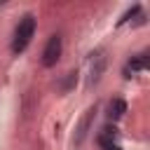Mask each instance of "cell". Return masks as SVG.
Instances as JSON below:
<instances>
[{
	"label": "cell",
	"instance_id": "1",
	"mask_svg": "<svg viewBox=\"0 0 150 150\" xmlns=\"http://www.w3.org/2000/svg\"><path fill=\"white\" fill-rule=\"evenodd\" d=\"M35 28H38V21H35L33 14H23L19 19V23L14 28V35H12V52L14 54H21L30 45L33 35H35Z\"/></svg>",
	"mask_w": 150,
	"mask_h": 150
},
{
	"label": "cell",
	"instance_id": "2",
	"mask_svg": "<svg viewBox=\"0 0 150 150\" xmlns=\"http://www.w3.org/2000/svg\"><path fill=\"white\" fill-rule=\"evenodd\" d=\"M61 52H63V40H61V35H49V40H47V45H45V49H42V66L45 68H52V66H56V61L61 59Z\"/></svg>",
	"mask_w": 150,
	"mask_h": 150
},
{
	"label": "cell",
	"instance_id": "3",
	"mask_svg": "<svg viewBox=\"0 0 150 150\" xmlns=\"http://www.w3.org/2000/svg\"><path fill=\"white\" fill-rule=\"evenodd\" d=\"M96 105H89L87 110H84V115L80 117V124H77V129H75V138H73V145L75 148H80L82 143H84V138H87V134H89V129H91V124H94V117H96Z\"/></svg>",
	"mask_w": 150,
	"mask_h": 150
},
{
	"label": "cell",
	"instance_id": "4",
	"mask_svg": "<svg viewBox=\"0 0 150 150\" xmlns=\"http://www.w3.org/2000/svg\"><path fill=\"white\" fill-rule=\"evenodd\" d=\"M103 70H105V56H103V52H94L89 56V77H87V84L89 87L96 84L101 80Z\"/></svg>",
	"mask_w": 150,
	"mask_h": 150
},
{
	"label": "cell",
	"instance_id": "5",
	"mask_svg": "<svg viewBox=\"0 0 150 150\" xmlns=\"http://www.w3.org/2000/svg\"><path fill=\"white\" fill-rule=\"evenodd\" d=\"M145 68H148V54H136L124 66V77H131V75H136L138 70H145Z\"/></svg>",
	"mask_w": 150,
	"mask_h": 150
},
{
	"label": "cell",
	"instance_id": "6",
	"mask_svg": "<svg viewBox=\"0 0 150 150\" xmlns=\"http://www.w3.org/2000/svg\"><path fill=\"white\" fill-rule=\"evenodd\" d=\"M124 112H127V103H124V98H110V103H108V110H105V115H108V120H112V122H117V120H122L124 117Z\"/></svg>",
	"mask_w": 150,
	"mask_h": 150
},
{
	"label": "cell",
	"instance_id": "7",
	"mask_svg": "<svg viewBox=\"0 0 150 150\" xmlns=\"http://www.w3.org/2000/svg\"><path fill=\"white\" fill-rule=\"evenodd\" d=\"M98 143H101L103 150H122V148L117 145V141H98Z\"/></svg>",
	"mask_w": 150,
	"mask_h": 150
}]
</instances>
